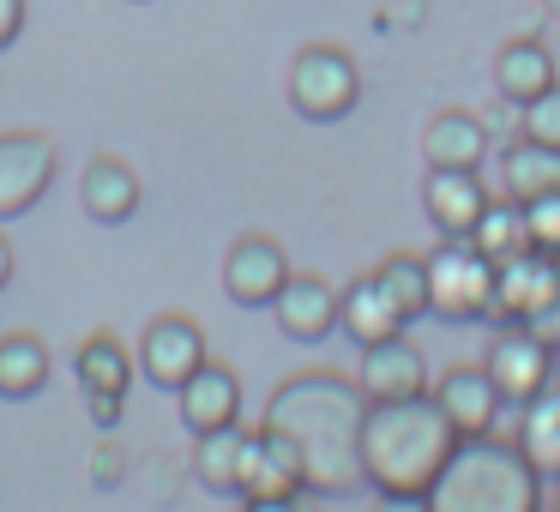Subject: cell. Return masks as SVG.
Returning a JSON list of instances; mask_svg holds the SVG:
<instances>
[{
	"instance_id": "1f68e13d",
	"label": "cell",
	"mask_w": 560,
	"mask_h": 512,
	"mask_svg": "<svg viewBox=\"0 0 560 512\" xmlns=\"http://www.w3.org/2000/svg\"><path fill=\"white\" fill-rule=\"evenodd\" d=\"M368 512H434V507H428V494H392V488H380Z\"/></svg>"
},
{
	"instance_id": "d590c367",
	"label": "cell",
	"mask_w": 560,
	"mask_h": 512,
	"mask_svg": "<svg viewBox=\"0 0 560 512\" xmlns=\"http://www.w3.org/2000/svg\"><path fill=\"white\" fill-rule=\"evenodd\" d=\"M542 512H560V476H548V482H542Z\"/></svg>"
},
{
	"instance_id": "484cf974",
	"label": "cell",
	"mask_w": 560,
	"mask_h": 512,
	"mask_svg": "<svg viewBox=\"0 0 560 512\" xmlns=\"http://www.w3.org/2000/svg\"><path fill=\"white\" fill-rule=\"evenodd\" d=\"M470 242H476V254H488L500 266V259H512V254H524L530 247V235H524V206L518 199H488V211L476 218V230H470Z\"/></svg>"
},
{
	"instance_id": "cb8c5ba5",
	"label": "cell",
	"mask_w": 560,
	"mask_h": 512,
	"mask_svg": "<svg viewBox=\"0 0 560 512\" xmlns=\"http://www.w3.org/2000/svg\"><path fill=\"white\" fill-rule=\"evenodd\" d=\"M194 470L211 494H235V470H242V446H247V428L230 422V428H211V434H194Z\"/></svg>"
},
{
	"instance_id": "6da1fadb",
	"label": "cell",
	"mask_w": 560,
	"mask_h": 512,
	"mask_svg": "<svg viewBox=\"0 0 560 512\" xmlns=\"http://www.w3.org/2000/svg\"><path fill=\"white\" fill-rule=\"evenodd\" d=\"M362 416L368 392L355 386V374L302 368V374L278 380L259 428L295 452L307 494H355L362 488Z\"/></svg>"
},
{
	"instance_id": "8d00e7d4",
	"label": "cell",
	"mask_w": 560,
	"mask_h": 512,
	"mask_svg": "<svg viewBox=\"0 0 560 512\" xmlns=\"http://www.w3.org/2000/svg\"><path fill=\"white\" fill-rule=\"evenodd\" d=\"M555 386H560V344H555Z\"/></svg>"
},
{
	"instance_id": "836d02e7",
	"label": "cell",
	"mask_w": 560,
	"mask_h": 512,
	"mask_svg": "<svg viewBox=\"0 0 560 512\" xmlns=\"http://www.w3.org/2000/svg\"><path fill=\"white\" fill-rule=\"evenodd\" d=\"M242 512H314L307 494H290V500H242Z\"/></svg>"
},
{
	"instance_id": "ac0fdd59",
	"label": "cell",
	"mask_w": 560,
	"mask_h": 512,
	"mask_svg": "<svg viewBox=\"0 0 560 512\" xmlns=\"http://www.w3.org/2000/svg\"><path fill=\"white\" fill-rule=\"evenodd\" d=\"M139 194H145V187H139V175L127 170L121 158H109V151H103V158H91L85 175H79V206H85L91 223H127L139 211Z\"/></svg>"
},
{
	"instance_id": "30bf717a",
	"label": "cell",
	"mask_w": 560,
	"mask_h": 512,
	"mask_svg": "<svg viewBox=\"0 0 560 512\" xmlns=\"http://www.w3.org/2000/svg\"><path fill=\"white\" fill-rule=\"evenodd\" d=\"M428 398L440 404V416L452 422L458 440H476V434H500V416H506V398L500 386L488 380V368L476 362H452L446 374L428 386Z\"/></svg>"
},
{
	"instance_id": "4fadbf2b",
	"label": "cell",
	"mask_w": 560,
	"mask_h": 512,
	"mask_svg": "<svg viewBox=\"0 0 560 512\" xmlns=\"http://www.w3.org/2000/svg\"><path fill=\"white\" fill-rule=\"evenodd\" d=\"M271 319H278L283 338L295 344H319L338 331V290H331L319 271H290V283L271 302Z\"/></svg>"
},
{
	"instance_id": "d6986e66",
	"label": "cell",
	"mask_w": 560,
	"mask_h": 512,
	"mask_svg": "<svg viewBox=\"0 0 560 512\" xmlns=\"http://www.w3.org/2000/svg\"><path fill=\"white\" fill-rule=\"evenodd\" d=\"M338 326L368 350V344H380V338H398V331L410 326V319H404L398 307H392V295L380 290L374 271H362V278H350V283L338 290Z\"/></svg>"
},
{
	"instance_id": "7c38bea8",
	"label": "cell",
	"mask_w": 560,
	"mask_h": 512,
	"mask_svg": "<svg viewBox=\"0 0 560 512\" xmlns=\"http://www.w3.org/2000/svg\"><path fill=\"white\" fill-rule=\"evenodd\" d=\"M355 386L368 392V404H386V398H422L434 380H428V356L398 331V338H380V344H368V350H362Z\"/></svg>"
},
{
	"instance_id": "8fae6325",
	"label": "cell",
	"mask_w": 560,
	"mask_h": 512,
	"mask_svg": "<svg viewBox=\"0 0 560 512\" xmlns=\"http://www.w3.org/2000/svg\"><path fill=\"white\" fill-rule=\"evenodd\" d=\"M290 254H283V242H271V235L247 230L235 235V247L223 254V290H230L235 307H271L278 302V290L290 283Z\"/></svg>"
},
{
	"instance_id": "603a6c76",
	"label": "cell",
	"mask_w": 560,
	"mask_h": 512,
	"mask_svg": "<svg viewBox=\"0 0 560 512\" xmlns=\"http://www.w3.org/2000/svg\"><path fill=\"white\" fill-rule=\"evenodd\" d=\"M49 344L37 338V331H7L0 338V398H37L43 386H49Z\"/></svg>"
},
{
	"instance_id": "ffe728a7",
	"label": "cell",
	"mask_w": 560,
	"mask_h": 512,
	"mask_svg": "<svg viewBox=\"0 0 560 512\" xmlns=\"http://www.w3.org/2000/svg\"><path fill=\"white\" fill-rule=\"evenodd\" d=\"M555 79H560V73H555V55H548L536 37L500 43V55H494V85H500V97H506L512 109H524L530 97H542Z\"/></svg>"
},
{
	"instance_id": "4dcf8cb0",
	"label": "cell",
	"mask_w": 560,
	"mask_h": 512,
	"mask_svg": "<svg viewBox=\"0 0 560 512\" xmlns=\"http://www.w3.org/2000/svg\"><path fill=\"white\" fill-rule=\"evenodd\" d=\"M85 410L97 422V434H115L121 428V392H85Z\"/></svg>"
},
{
	"instance_id": "4316f807",
	"label": "cell",
	"mask_w": 560,
	"mask_h": 512,
	"mask_svg": "<svg viewBox=\"0 0 560 512\" xmlns=\"http://www.w3.org/2000/svg\"><path fill=\"white\" fill-rule=\"evenodd\" d=\"M374 278H380V290L392 295V307H398L404 319H422L428 314V259H416V254H386L374 266Z\"/></svg>"
},
{
	"instance_id": "ba28073f",
	"label": "cell",
	"mask_w": 560,
	"mask_h": 512,
	"mask_svg": "<svg viewBox=\"0 0 560 512\" xmlns=\"http://www.w3.org/2000/svg\"><path fill=\"white\" fill-rule=\"evenodd\" d=\"M206 326L194 314H158L145 331H139V350H133V368L163 392H182L194 380V368L206 362Z\"/></svg>"
},
{
	"instance_id": "44dd1931",
	"label": "cell",
	"mask_w": 560,
	"mask_h": 512,
	"mask_svg": "<svg viewBox=\"0 0 560 512\" xmlns=\"http://www.w3.org/2000/svg\"><path fill=\"white\" fill-rule=\"evenodd\" d=\"M518 452L524 458L536 464V476H560V386L555 380H548L542 392H536V398H524L518 404Z\"/></svg>"
},
{
	"instance_id": "7a4b0ae2",
	"label": "cell",
	"mask_w": 560,
	"mask_h": 512,
	"mask_svg": "<svg viewBox=\"0 0 560 512\" xmlns=\"http://www.w3.org/2000/svg\"><path fill=\"white\" fill-rule=\"evenodd\" d=\"M458 434L440 416V404L428 398H386L368 404L362 416V482L392 488V494H428V482L440 476V464L452 458Z\"/></svg>"
},
{
	"instance_id": "e575fe53",
	"label": "cell",
	"mask_w": 560,
	"mask_h": 512,
	"mask_svg": "<svg viewBox=\"0 0 560 512\" xmlns=\"http://www.w3.org/2000/svg\"><path fill=\"white\" fill-rule=\"evenodd\" d=\"M13 242H7V223H0V290H7V283H13Z\"/></svg>"
},
{
	"instance_id": "7402d4cb",
	"label": "cell",
	"mask_w": 560,
	"mask_h": 512,
	"mask_svg": "<svg viewBox=\"0 0 560 512\" xmlns=\"http://www.w3.org/2000/svg\"><path fill=\"white\" fill-rule=\"evenodd\" d=\"M133 350H127L115 331H91V338H79V350H73V380L85 392H121L127 398V386H133Z\"/></svg>"
},
{
	"instance_id": "e0dca14e",
	"label": "cell",
	"mask_w": 560,
	"mask_h": 512,
	"mask_svg": "<svg viewBox=\"0 0 560 512\" xmlns=\"http://www.w3.org/2000/svg\"><path fill=\"white\" fill-rule=\"evenodd\" d=\"M422 158L428 170H482L488 158V127L470 109H440L422 127Z\"/></svg>"
},
{
	"instance_id": "9a60e30c",
	"label": "cell",
	"mask_w": 560,
	"mask_h": 512,
	"mask_svg": "<svg viewBox=\"0 0 560 512\" xmlns=\"http://www.w3.org/2000/svg\"><path fill=\"white\" fill-rule=\"evenodd\" d=\"M488 187L476 170H428L422 182V206H428V223H434L446 242H470L476 218L488 211Z\"/></svg>"
},
{
	"instance_id": "5bb4252c",
	"label": "cell",
	"mask_w": 560,
	"mask_h": 512,
	"mask_svg": "<svg viewBox=\"0 0 560 512\" xmlns=\"http://www.w3.org/2000/svg\"><path fill=\"white\" fill-rule=\"evenodd\" d=\"M235 494H242V500H290V494H307L295 452L283 446L278 434H266V428H247L242 470H235Z\"/></svg>"
},
{
	"instance_id": "83f0119b",
	"label": "cell",
	"mask_w": 560,
	"mask_h": 512,
	"mask_svg": "<svg viewBox=\"0 0 560 512\" xmlns=\"http://www.w3.org/2000/svg\"><path fill=\"white\" fill-rule=\"evenodd\" d=\"M518 139H530V146H542V151L560 158V79L542 91V97H530L518 109Z\"/></svg>"
},
{
	"instance_id": "52a82bcc",
	"label": "cell",
	"mask_w": 560,
	"mask_h": 512,
	"mask_svg": "<svg viewBox=\"0 0 560 512\" xmlns=\"http://www.w3.org/2000/svg\"><path fill=\"white\" fill-rule=\"evenodd\" d=\"M61 175V146L37 127H13L0 133V223L25 218V211L43 206V194Z\"/></svg>"
},
{
	"instance_id": "f546056e",
	"label": "cell",
	"mask_w": 560,
	"mask_h": 512,
	"mask_svg": "<svg viewBox=\"0 0 560 512\" xmlns=\"http://www.w3.org/2000/svg\"><path fill=\"white\" fill-rule=\"evenodd\" d=\"M121 470H127V452H121V440H115V434H103L97 446H91V482L115 488V482H121Z\"/></svg>"
},
{
	"instance_id": "5b68a950",
	"label": "cell",
	"mask_w": 560,
	"mask_h": 512,
	"mask_svg": "<svg viewBox=\"0 0 560 512\" xmlns=\"http://www.w3.org/2000/svg\"><path fill=\"white\" fill-rule=\"evenodd\" d=\"M488 314L500 326H530L548 338V326L560 319V259L536 254V247L500 259L494 266V307Z\"/></svg>"
},
{
	"instance_id": "9c48e42d",
	"label": "cell",
	"mask_w": 560,
	"mask_h": 512,
	"mask_svg": "<svg viewBox=\"0 0 560 512\" xmlns=\"http://www.w3.org/2000/svg\"><path fill=\"white\" fill-rule=\"evenodd\" d=\"M482 368L500 386V398L518 410L524 398H536V392L555 380V338H542V331H530V326H500V338L488 344Z\"/></svg>"
},
{
	"instance_id": "d4e9b609",
	"label": "cell",
	"mask_w": 560,
	"mask_h": 512,
	"mask_svg": "<svg viewBox=\"0 0 560 512\" xmlns=\"http://www.w3.org/2000/svg\"><path fill=\"white\" fill-rule=\"evenodd\" d=\"M500 182H506V199L524 206V199L560 187V158L542 146H530V139H518V146H506V158H500Z\"/></svg>"
},
{
	"instance_id": "2e32d148",
	"label": "cell",
	"mask_w": 560,
	"mask_h": 512,
	"mask_svg": "<svg viewBox=\"0 0 560 512\" xmlns=\"http://www.w3.org/2000/svg\"><path fill=\"white\" fill-rule=\"evenodd\" d=\"M175 404H182V422L194 428V434H211V428H230L242 422V380H235L230 362H199L194 380H187L182 392H175Z\"/></svg>"
},
{
	"instance_id": "8992f818",
	"label": "cell",
	"mask_w": 560,
	"mask_h": 512,
	"mask_svg": "<svg viewBox=\"0 0 560 512\" xmlns=\"http://www.w3.org/2000/svg\"><path fill=\"white\" fill-rule=\"evenodd\" d=\"M494 307V259L476 242H440L428 254V314L440 319H488Z\"/></svg>"
},
{
	"instance_id": "f1b7e54d",
	"label": "cell",
	"mask_w": 560,
	"mask_h": 512,
	"mask_svg": "<svg viewBox=\"0 0 560 512\" xmlns=\"http://www.w3.org/2000/svg\"><path fill=\"white\" fill-rule=\"evenodd\" d=\"M524 235H530L536 254L560 259V187H548V194L524 199Z\"/></svg>"
},
{
	"instance_id": "d6a6232c",
	"label": "cell",
	"mask_w": 560,
	"mask_h": 512,
	"mask_svg": "<svg viewBox=\"0 0 560 512\" xmlns=\"http://www.w3.org/2000/svg\"><path fill=\"white\" fill-rule=\"evenodd\" d=\"M25 31V0H0V49H13Z\"/></svg>"
},
{
	"instance_id": "277c9868",
	"label": "cell",
	"mask_w": 560,
	"mask_h": 512,
	"mask_svg": "<svg viewBox=\"0 0 560 512\" xmlns=\"http://www.w3.org/2000/svg\"><path fill=\"white\" fill-rule=\"evenodd\" d=\"M290 103L307 121H343L362 103V67L338 43H307L290 61Z\"/></svg>"
},
{
	"instance_id": "3957f363",
	"label": "cell",
	"mask_w": 560,
	"mask_h": 512,
	"mask_svg": "<svg viewBox=\"0 0 560 512\" xmlns=\"http://www.w3.org/2000/svg\"><path fill=\"white\" fill-rule=\"evenodd\" d=\"M434 512H542V476L512 434L458 440L440 476L428 482Z\"/></svg>"
}]
</instances>
